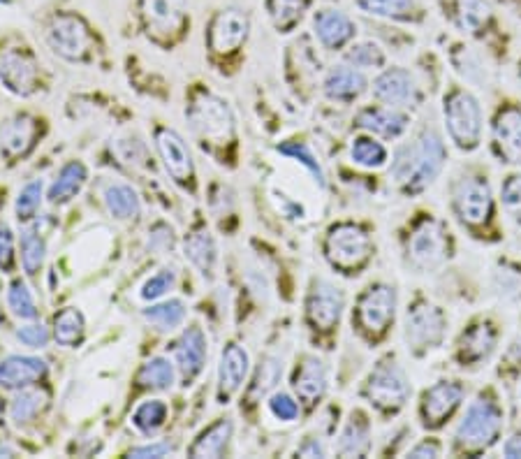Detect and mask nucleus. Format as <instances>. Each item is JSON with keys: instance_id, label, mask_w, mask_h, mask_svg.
<instances>
[{"instance_id": "obj_4", "label": "nucleus", "mask_w": 521, "mask_h": 459, "mask_svg": "<svg viewBox=\"0 0 521 459\" xmlns=\"http://www.w3.org/2000/svg\"><path fill=\"white\" fill-rule=\"evenodd\" d=\"M44 38L56 56L70 63H82L91 54L93 31L77 12H58L44 26Z\"/></svg>"}, {"instance_id": "obj_44", "label": "nucleus", "mask_w": 521, "mask_h": 459, "mask_svg": "<svg viewBox=\"0 0 521 459\" xmlns=\"http://www.w3.org/2000/svg\"><path fill=\"white\" fill-rule=\"evenodd\" d=\"M7 306H10L12 316H17L19 320H35L38 318V304H35V297L31 293V288L26 286V281L14 279L7 288Z\"/></svg>"}, {"instance_id": "obj_3", "label": "nucleus", "mask_w": 521, "mask_h": 459, "mask_svg": "<svg viewBox=\"0 0 521 459\" xmlns=\"http://www.w3.org/2000/svg\"><path fill=\"white\" fill-rule=\"evenodd\" d=\"M443 119L450 140L461 151H475L482 140V107L466 89H454L445 96Z\"/></svg>"}, {"instance_id": "obj_39", "label": "nucleus", "mask_w": 521, "mask_h": 459, "mask_svg": "<svg viewBox=\"0 0 521 459\" xmlns=\"http://www.w3.org/2000/svg\"><path fill=\"white\" fill-rule=\"evenodd\" d=\"M137 381L142 388L151 390H170L176 381V364L167 357H151L149 362L142 364Z\"/></svg>"}, {"instance_id": "obj_32", "label": "nucleus", "mask_w": 521, "mask_h": 459, "mask_svg": "<svg viewBox=\"0 0 521 459\" xmlns=\"http://www.w3.org/2000/svg\"><path fill=\"white\" fill-rule=\"evenodd\" d=\"M234 434L232 418H218L214 425L204 429L197 441L190 446V457H223Z\"/></svg>"}, {"instance_id": "obj_48", "label": "nucleus", "mask_w": 521, "mask_h": 459, "mask_svg": "<svg viewBox=\"0 0 521 459\" xmlns=\"http://www.w3.org/2000/svg\"><path fill=\"white\" fill-rule=\"evenodd\" d=\"M174 286H176V272L172 267H165L144 283L142 290H139V297H142L144 302H156V300H160V297H165L167 293H170Z\"/></svg>"}, {"instance_id": "obj_9", "label": "nucleus", "mask_w": 521, "mask_h": 459, "mask_svg": "<svg viewBox=\"0 0 521 459\" xmlns=\"http://www.w3.org/2000/svg\"><path fill=\"white\" fill-rule=\"evenodd\" d=\"M139 17L149 38L172 45L188 26V3L186 0H139Z\"/></svg>"}, {"instance_id": "obj_25", "label": "nucleus", "mask_w": 521, "mask_h": 459, "mask_svg": "<svg viewBox=\"0 0 521 459\" xmlns=\"http://www.w3.org/2000/svg\"><path fill=\"white\" fill-rule=\"evenodd\" d=\"M494 147L505 163H521V107H503L494 126Z\"/></svg>"}, {"instance_id": "obj_7", "label": "nucleus", "mask_w": 521, "mask_h": 459, "mask_svg": "<svg viewBox=\"0 0 521 459\" xmlns=\"http://www.w3.org/2000/svg\"><path fill=\"white\" fill-rule=\"evenodd\" d=\"M188 121L204 144H225L234 137L232 109L214 93H202L193 100L188 109Z\"/></svg>"}, {"instance_id": "obj_47", "label": "nucleus", "mask_w": 521, "mask_h": 459, "mask_svg": "<svg viewBox=\"0 0 521 459\" xmlns=\"http://www.w3.org/2000/svg\"><path fill=\"white\" fill-rule=\"evenodd\" d=\"M278 153L295 158L297 163H302L306 170L313 174L315 181H318L320 186H325V174H322V167L318 163V158L313 156V151L308 149L304 142H285V144H281V147H278Z\"/></svg>"}, {"instance_id": "obj_37", "label": "nucleus", "mask_w": 521, "mask_h": 459, "mask_svg": "<svg viewBox=\"0 0 521 459\" xmlns=\"http://www.w3.org/2000/svg\"><path fill=\"white\" fill-rule=\"evenodd\" d=\"M188 316V309L183 300H165L160 304H151L149 309H144V320L151 323L160 332H174L176 327L183 325V320Z\"/></svg>"}, {"instance_id": "obj_29", "label": "nucleus", "mask_w": 521, "mask_h": 459, "mask_svg": "<svg viewBox=\"0 0 521 459\" xmlns=\"http://www.w3.org/2000/svg\"><path fill=\"white\" fill-rule=\"evenodd\" d=\"M371 448V422L362 411H352L346 425H343L336 453L343 457H362Z\"/></svg>"}, {"instance_id": "obj_6", "label": "nucleus", "mask_w": 521, "mask_h": 459, "mask_svg": "<svg viewBox=\"0 0 521 459\" xmlns=\"http://www.w3.org/2000/svg\"><path fill=\"white\" fill-rule=\"evenodd\" d=\"M327 260L332 267L343 269L346 274H355L371 258V237L362 225L339 223L329 230L325 242Z\"/></svg>"}, {"instance_id": "obj_19", "label": "nucleus", "mask_w": 521, "mask_h": 459, "mask_svg": "<svg viewBox=\"0 0 521 459\" xmlns=\"http://www.w3.org/2000/svg\"><path fill=\"white\" fill-rule=\"evenodd\" d=\"M156 149L160 153V158H163L167 174H170L176 184L193 188L195 167L183 137L170 128H160L156 133Z\"/></svg>"}, {"instance_id": "obj_2", "label": "nucleus", "mask_w": 521, "mask_h": 459, "mask_svg": "<svg viewBox=\"0 0 521 459\" xmlns=\"http://www.w3.org/2000/svg\"><path fill=\"white\" fill-rule=\"evenodd\" d=\"M503 432V408L491 395H482L468 404L464 418L459 420L454 441L464 450H484L494 446Z\"/></svg>"}, {"instance_id": "obj_55", "label": "nucleus", "mask_w": 521, "mask_h": 459, "mask_svg": "<svg viewBox=\"0 0 521 459\" xmlns=\"http://www.w3.org/2000/svg\"><path fill=\"white\" fill-rule=\"evenodd\" d=\"M149 246L151 251H172L174 249V230L170 225L158 223L156 228L149 232Z\"/></svg>"}, {"instance_id": "obj_33", "label": "nucleus", "mask_w": 521, "mask_h": 459, "mask_svg": "<svg viewBox=\"0 0 521 459\" xmlns=\"http://www.w3.org/2000/svg\"><path fill=\"white\" fill-rule=\"evenodd\" d=\"M105 204L109 214L119 221H135L142 214V200L135 193V188L123 184V181H114V184L105 186Z\"/></svg>"}, {"instance_id": "obj_52", "label": "nucleus", "mask_w": 521, "mask_h": 459, "mask_svg": "<svg viewBox=\"0 0 521 459\" xmlns=\"http://www.w3.org/2000/svg\"><path fill=\"white\" fill-rule=\"evenodd\" d=\"M501 200L505 211L521 221V174H512V177L503 181Z\"/></svg>"}, {"instance_id": "obj_61", "label": "nucleus", "mask_w": 521, "mask_h": 459, "mask_svg": "<svg viewBox=\"0 0 521 459\" xmlns=\"http://www.w3.org/2000/svg\"><path fill=\"white\" fill-rule=\"evenodd\" d=\"M14 455H17V450L7 446V443H0V457H14Z\"/></svg>"}, {"instance_id": "obj_16", "label": "nucleus", "mask_w": 521, "mask_h": 459, "mask_svg": "<svg viewBox=\"0 0 521 459\" xmlns=\"http://www.w3.org/2000/svg\"><path fill=\"white\" fill-rule=\"evenodd\" d=\"M373 96L394 109H415L422 102V91L415 77L403 68H387L373 82Z\"/></svg>"}, {"instance_id": "obj_62", "label": "nucleus", "mask_w": 521, "mask_h": 459, "mask_svg": "<svg viewBox=\"0 0 521 459\" xmlns=\"http://www.w3.org/2000/svg\"><path fill=\"white\" fill-rule=\"evenodd\" d=\"M0 415H3V404H0Z\"/></svg>"}, {"instance_id": "obj_63", "label": "nucleus", "mask_w": 521, "mask_h": 459, "mask_svg": "<svg viewBox=\"0 0 521 459\" xmlns=\"http://www.w3.org/2000/svg\"><path fill=\"white\" fill-rule=\"evenodd\" d=\"M519 77H521V68H519Z\"/></svg>"}, {"instance_id": "obj_26", "label": "nucleus", "mask_w": 521, "mask_h": 459, "mask_svg": "<svg viewBox=\"0 0 521 459\" xmlns=\"http://www.w3.org/2000/svg\"><path fill=\"white\" fill-rule=\"evenodd\" d=\"M357 126L383 140H399L410 128V116L394 107H366L357 114Z\"/></svg>"}, {"instance_id": "obj_5", "label": "nucleus", "mask_w": 521, "mask_h": 459, "mask_svg": "<svg viewBox=\"0 0 521 459\" xmlns=\"http://www.w3.org/2000/svg\"><path fill=\"white\" fill-rule=\"evenodd\" d=\"M364 395L380 413H399L410 399V381L394 357L380 360L366 378Z\"/></svg>"}, {"instance_id": "obj_21", "label": "nucleus", "mask_w": 521, "mask_h": 459, "mask_svg": "<svg viewBox=\"0 0 521 459\" xmlns=\"http://www.w3.org/2000/svg\"><path fill=\"white\" fill-rule=\"evenodd\" d=\"M49 374L47 362L35 355H7L0 360V388L24 390L44 381Z\"/></svg>"}, {"instance_id": "obj_50", "label": "nucleus", "mask_w": 521, "mask_h": 459, "mask_svg": "<svg viewBox=\"0 0 521 459\" xmlns=\"http://www.w3.org/2000/svg\"><path fill=\"white\" fill-rule=\"evenodd\" d=\"M494 286L498 290V295L505 297V300H519L521 297V269L503 265L501 269H496L494 274Z\"/></svg>"}, {"instance_id": "obj_58", "label": "nucleus", "mask_w": 521, "mask_h": 459, "mask_svg": "<svg viewBox=\"0 0 521 459\" xmlns=\"http://www.w3.org/2000/svg\"><path fill=\"white\" fill-rule=\"evenodd\" d=\"M297 455L302 457H325V443L320 441V436H308V439L297 448Z\"/></svg>"}, {"instance_id": "obj_27", "label": "nucleus", "mask_w": 521, "mask_h": 459, "mask_svg": "<svg viewBox=\"0 0 521 459\" xmlns=\"http://www.w3.org/2000/svg\"><path fill=\"white\" fill-rule=\"evenodd\" d=\"M366 86H369V82H366V77L359 68H352V65H334L325 75L322 91H325L329 100L352 102L362 96Z\"/></svg>"}, {"instance_id": "obj_51", "label": "nucleus", "mask_w": 521, "mask_h": 459, "mask_svg": "<svg viewBox=\"0 0 521 459\" xmlns=\"http://www.w3.org/2000/svg\"><path fill=\"white\" fill-rule=\"evenodd\" d=\"M299 404L292 399L288 392H274L269 397V413L281 422H295L299 418Z\"/></svg>"}, {"instance_id": "obj_41", "label": "nucleus", "mask_w": 521, "mask_h": 459, "mask_svg": "<svg viewBox=\"0 0 521 459\" xmlns=\"http://www.w3.org/2000/svg\"><path fill=\"white\" fill-rule=\"evenodd\" d=\"M494 17L487 0H457V21L461 31L480 33Z\"/></svg>"}, {"instance_id": "obj_60", "label": "nucleus", "mask_w": 521, "mask_h": 459, "mask_svg": "<svg viewBox=\"0 0 521 459\" xmlns=\"http://www.w3.org/2000/svg\"><path fill=\"white\" fill-rule=\"evenodd\" d=\"M503 455L519 459L521 457V432H515L508 441L503 443Z\"/></svg>"}, {"instance_id": "obj_49", "label": "nucleus", "mask_w": 521, "mask_h": 459, "mask_svg": "<svg viewBox=\"0 0 521 459\" xmlns=\"http://www.w3.org/2000/svg\"><path fill=\"white\" fill-rule=\"evenodd\" d=\"M281 376H283V360H281V357H274V355L264 357L258 376H255L253 392H255V395H267V392L274 388L278 381H281Z\"/></svg>"}, {"instance_id": "obj_45", "label": "nucleus", "mask_w": 521, "mask_h": 459, "mask_svg": "<svg viewBox=\"0 0 521 459\" xmlns=\"http://www.w3.org/2000/svg\"><path fill=\"white\" fill-rule=\"evenodd\" d=\"M42 191H44V184L40 179L28 181V184L21 188L19 198L14 202V214H17L19 223L33 221L35 214H38L42 207Z\"/></svg>"}, {"instance_id": "obj_15", "label": "nucleus", "mask_w": 521, "mask_h": 459, "mask_svg": "<svg viewBox=\"0 0 521 459\" xmlns=\"http://www.w3.org/2000/svg\"><path fill=\"white\" fill-rule=\"evenodd\" d=\"M346 309V295L332 281L315 279L306 300V316L315 330L329 332L339 325L341 313Z\"/></svg>"}, {"instance_id": "obj_18", "label": "nucleus", "mask_w": 521, "mask_h": 459, "mask_svg": "<svg viewBox=\"0 0 521 459\" xmlns=\"http://www.w3.org/2000/svg\"><path fill=\"white\" fill-rule=\"evenodd\" d=\"M464 402V385L457 381H438L424 390L420 402V415L424 427H443L445 420L457 411L459 404Z\"/></svg>"}, {"instance_id": "obj_17", "label": "nucleus", "mask_w": 521, "mask_h": 459, "mask_svg": "<svg viewBox=\"0 0 521 459\" xmlns=\"http://www.w3.org/2000/svg\"><path fill=\"white\" fill-rule=\"evenodd\" d=\"M40 137V121L31 114H12L0 126V156L10 160H21L33 151Z\"/></svg>"}, {"instance_id": "obj_31", "label": "nucleus", "mask_w": 521, "mask_h": 459, "mask_svg": "<svg viewBox=\"0 0 521 459\" xmlns=\"http://www.w3.org/2000/svg\"><path fill=\"white\" fill-rule=\"evenodd\" d=\"M183 251H186V258L190 260V265L200 269L202 276H209V279L214 276L216 262H218V246L209 230L190 232L186 242H183Z\"/></svg>"}, {"instance_id": "obj_23", "label": "nucleus", "mask_w": 521, "mask_h": 459, "mask_svg": "<svg viewBox=\"0 0 521 459\" xmlns=\"http://www.w3.org/2000/svg\"><path fill=\"white\" fill-rule=\"evenodd\" d=\"M248 369H251V357L248 351L239 344H227L220 353L218 364V399L227 402V399L237 395L241 385L246 383Z\"/></svg>"}, {"instance_id": "obj_28", "label": "nucleus", "mask_w": 521, "mask_h": 459, "mask_svg": "<svg viewBox=\"0 0 521 459\" xmlns=\"http://www.w3.org/2000/svg\"><path fill=\"white\" fill-rule=\"evenodd\" d=\"M498 334L491 323H475L471 325V330H466L461 334L459 344H457V355L459 362L464 364H480L482 360L494 353Z\"/></svg>"}, {"instance_id": "obj_20", "label": "nucleus", "mask_w": 521, "mask_h": 459, "mask_svg": "<svg viewBox=\"0 0 521 459\" xmlns=\"http://www.w3.org/2000/svg\"><path fill=\"white\" fill-rule=\"evenodd\" d=\"M209 346L200 325H190L174 344V362L183 383H193L207 364Z\"/></svg>"}, {"instance_id": "obj_56", "label": "nucleus", "mask_w": 521, "mask_h": 459, "mask_svg": "<svg viewBox=\"0 0 521 459\" xmlns=\"http://www.w3.org/2000/svg\"><path fill=\"white\" fill-rule=\"evenodd\" d=\"M174 453V446L170 441H153V443H146V446H137L130 450V457H137V459H146V457H167Z\"/></svg>"}, {"instance_id": "obj_34", "label": "nucleus", "mask_w": 521, "mask_h": 459, "mask_svg": "<svg viewBox=\"0 0 521 459\" xmlns=\"http://www.w3.org/2000/svg\"><path fill=\"white\" fill-rule=\"evenodd\" d=\"M49 395L40 388L17 390V395L10 402V420L17 427H26L38 420V415L47 408Z\"/></svg>"}, {"instance_id": "obj_12", "label": "nucleus", "mask_w": 521, "mask_h": 459, "mask_svg": "<svg viewBox=\"0 0 521 459\" xmlns=\"http://www.w3.org/2000/svg\"><path fill=\"white\" fill-rule=\"evenodd\" d=\"M447 251H450V237H447L443 223L436 218H424L422 223H417L408 239V255L413 267L431 272V269L443 265Z\"/></svg>"}, {"instance_id": "obj_46", "label": "nucleus", "mask_w": 521, "mask_h": 459, "mask_svg": "<svg viewBox=\"0 0 521 459\" xmlns=\"http://www.w3.org/2000/svg\"><path fill=\"white\" fill-rule=\"evenodd\" d=\"M346 61L352 68H359V70H380L387 61L385 51L380 49L376 42H357V45H352L346 51Z\"/></svg>"}, {"instance_id": "obj_1", "label": "nucleus", "mask_w": 521, "mask_h": 459, "mask_svg": "<svg viewBox=\"0 0 521 459\" xmlns=\"http://www.w3.org/2000/svg\"><path fill=\"white\" fill-rule=\"evenodd\" d=\"M445 160V144L436 130L429 128L396 151L390 177L406 193H420L438 179Z\"/></svg>"}, {"instance_id": "obj_22", "label": "nucleus", "mask_w": 521, "mask_h": 459, "mask_svg": "<svg viewBox=\"0 0 521 459\" xmlns=\"http://www.w3.org/2000/svg\"><path fill=\"white\" fill-rule=\"evenodd\" d=\"M327 385L329 376L325 362L318 360L315 355H302V360L297 362L295 374H292V390L297 392L299 402L306 408L320 404V399L327 392Z\"/></svg>"}, {"instance_id": "obj_53", "label": "nucleus", "mask_w": 521, "mask_h": 459, "mask_svg": "<svg viewBox=\"0 0 521 459\" xmlns=\"http://www.w3.org/2000/svg\"><path fill=\"white\" fill-rule=\"evenodd\" d=\"M17 339L26 348H44L49 344V330L42 323H31V325H21L17 330Z\"/></svg>"}, {"instance_id": "obj_42", "label": "nucleus", "mask_w": 521, "mask_h": 459, "mask_svg": "<svg viewBox=\"0 0 521 459\" xmlns=\"http://www.w3.org/2000/svg\"><path fill=\"white\" fill-rule=\"evenodd\" d=\"M350 156L359 167H366V170H378V167L387 163L385 144L373 140V137H355L350 147Z\"/></svg>"}, {"instance_id": "obj_30", "label": "nucleus", "mask_w": 521, "mask_h": 459, "mask_svg": "<svg viewBox=\"0 0 521 459\" xmlns=\"http://www.w3.org/2000/svg\"><path fill=\"white\" fill-rule=\"evenodd\" d=\"M88 181V170L82 160H70L58 170L54 184L49 186L47 200L51 204H68L72 198L82 193Z\"/></svg>"}, {"instance_id": "obj_40", "label": "nucleus", "mask_w": 521, "mask_h": 459, "mask_svg": "<svg viewBox=\"0 0 521 459\" xmlns=\"http://www.w3.org/2000/svg\"><path fill=\"white\" fill-rule=\"evenodd\" d=\"M167 413H170V408H167L163 399H149V402H142L135 408V413H132V427L142 436H153L163 429Z\"/></svg>"}, {"instance_id": "obj_11", "label": "nucleus", "mask_w": 521, "mask_h": 459, "mask_svg": "<svg viewBox=\"0 0 521 459\" xmlns=\"http://www.w3.org/2000/svg\"><path fill=\"white\" fill-rule=\"evenodd\" d=\"M251 35V17L241 7H225L214 14L207 28V47L216 56H230L246 45Z\"/></svg>"}, {"instance_id": "obj_38", "label": "nucleus", "mask_w": 521, "mask_h": 459, "mask_svg": "<svg viewBox=\"0 0 521 459\" xmlns=\"http://www.w3.org/2000/svg\"><path fill=\"white\" fill-rule=\"evenodd\" d=\"M84 332H86V320L82 316V311L68 306V309L56 313V318H54L56 344H61L65 348H75L79 341L84 339Z\"/></svg>"}, {"instance_id": "obj_57", "label": "nucleus", "mask_w": 521, "mask_h": 459, "mask_svg": "<svg viewBox=\"0 0 521 459\" xmlns=\"http://www.w3.org/2000/svg\"><path fill=\"white\" fill-rule=\"evenodd\" d=\"M123 147H126V151H121V156L126 163H132V165H142L146 160V149H144V142H139L137 137H132V140H126L121 142Z\"/></svg>"}, {"instance_id": "obj_36", "label": "nucleus", "mask_w": 521, "mask_h": 459, "mask_svg": "<svg viewBox=\"0 0 521 459\" xmlns=\"http://www.w3.org/2000/svg\"><path fill=\"white\" fill-rule=\"evenodd\" d=\"M311 0H267V14L278 33L295 31Z\"/></svg>"}, {"instance_id": "obj_43", "label": "nucleus", "mask_w": 521, "mask_h": 459, "mask_svg": "<svg viewBox=\"0 0 521 459\" xmlns=\"http://www.w3.org/2000/svg\"><path fill=\"white\" fill-rule=\"evenodd\" d=\"M44 255H47V244H44L40 232L33 228L21 232V265H24L28 276L40 272L44 265Z\"/></svg>"}, {"instance_id": "obj_35", "label": "nucleus", "mask_w": 521, "mask_h": 459, "mask_svg": "<svg viewBox=\"0 0 521 459\" xmlns=\"http://www.w3.org/2000/svg\"><path fill=\"white\" fill-rule=\"evenodd\" d=\"M355 5L373 17L394 21H417L422 17V7L417 0H355Z\"/></svg>"}, {"instance_id": "obj_59", "label": "nucleus", "mask_w": 521, "mask_h": 459, "mask_svg": "<svg viewBox=\"0 0 521 459\" xmlns=\"http://www.w3.org/2000/svg\"><path fill=\"white\" fill-rule=\"evenodd\" d=\"M440 443H436L434 439H427L422 443H417L415 448L408 450V457H440Z\"/></svg>"}, {"instance_id": "obj_8", "label": "nucleus", "mask_w": 521, "mask_h": 459, "mask_svg": "<svg viewBox=\"0 0 521 459\" xmlns=\"http://www.w3.org/2000/svg\"><path fill=\"white\" fill-rule=\"evenodd\" d=\"M445 330H447L445 313L429 302H417L410 306L406 313L403 339H406L408 351H413L415 355H424L443 344Z\"/></svg>"}, {"instance_id": "obj_24", "label": "nucleus", "mask_w": 521, "mask_h": 459, "mask_svg": "<svg viewBox=\"0 0 521 459\" xmlns=\"http://www.w3.org/2000/svg\"><path fill=\"white\" fill-rule=\"evenodd\" d=\"M313 33L322 47L329 51H339L355 38L357 26L346 12L325 7V10L313 14Z\"/></svg>"}, {"instance_id": "obj_54", "label": "nucleus", "mask_w": 521, "mask_h": 459, "mask_svg": "<svg viewBox=\"0 0 521 459\" xmlns=\"http://www.w3.org/2000/svg\"><path fill=\"white\" fill-rule=\"evenodd\" d=\"M14 267V237L10 225L0 223V272L10 274Z\"/></svg>"}, {"instance_id": "obj_10", "label": "nucleus", "mask_w": 521, "mask_h": 459, "mask_svg": "<svg viewBox=\"0 0 521 459\" xmlns=\"http://www.w3.org/2000/svg\"><path fill=\"white\" fill-rule=\"evenodd\" d=\"M357 323L369 337H383L396 316V290L390 283H373L357 302Z\"/></svg>"}, {"instance_id": "obj_13", "label": "nucleus", "mask_w": 521, "mask_h": 459, "mask_svg": "<svg viewBox=\"0 0 521 459\" xmlns=\"http://www.w3.org/2000/svg\"><path fill=\"white\" fill-rule=\"evenodd\" d=\"M0 84L17 98H28L38 91L40 68L31 51L12 47L0 54Z\"/></svg>"}, {"instance_id": "obj_14", "label": "nucleus", "mask_w": 521, "mask_h": 459, "mask_svg": "<svg viewBox=\"0 0 521 459\" xmlns=\"http://www.w3.org/2000/svg\"><path fill=\"white\" fill-rule=\"evenodd\" d=\"M452 207L457 216L471 228L484 225L494 211V198H491V186L482 177L461 179L452 191Z\"/></svg>"}]
</instances>
